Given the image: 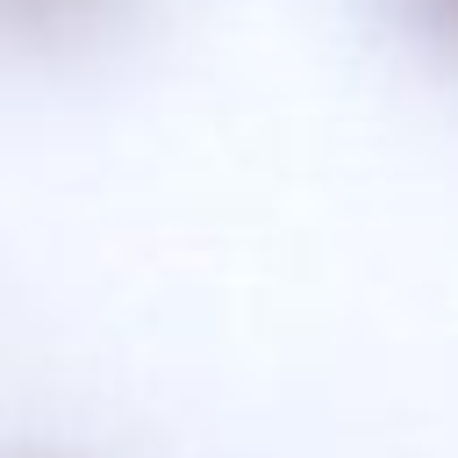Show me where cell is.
Segmentation results:
<instances>
[{"label":"cell","mask_w":458,"mask_h":458,"mask_svg":"<svg viewBox=\"0 0 458 458\" xmlns=\"http://www.w3.org/2000/svg\"><path fill=\"white\" fill-rule=\"evenodd\" d=\"M408 7H415L437 36H451V43H458V0H408Z\"/></svg>","instance_id":"1"}]
</instances>
